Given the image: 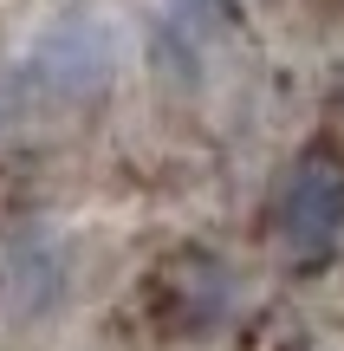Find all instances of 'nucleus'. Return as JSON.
<instances>
[{"mask_svg":"<svg viewBox=\"0 0 344 351\" xmlns=\"http://www.w3.org/2000/svg\"><path fill=\"white\" fill-rule=\"evenodd\" d=\"M280 228L299 254H325L344 234V169L332 156H306L280 189Z\"/></svg>","mask_w":344,"mask_h":351,"instance_id":"obj_1","label":"nucleus"}]
</instances>
